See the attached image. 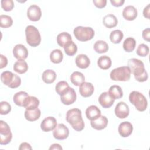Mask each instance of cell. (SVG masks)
<instances>
[{
	"mask_svg": "<svg viewBox=\"0 0 150 150\" xmlns=\"http://www.w3.org/2000/svg\"><path fill=\"white\" fill-rule=\"evenodd\" d=\"M128 67L130 69L131 73L134 74L137 81L144 82L147 80L148 75L141 60L135 58L130 59L128 60Z\"/></svg>",
	"mask_w": 150,
	"mask_h": 150,
	"instance_id": "obj_1",
	"label": "cell"
},
{
	"mask_svg": "<svg viewBox=\"0 0 150 150\" xmlns=\"http://www.w3.org/2000/svg\"><path fill=\"white\" fill-rule=\"evenodd\" d=\"M66 121L77 131H81L84 128L81 111L79 108H74L68 110L66 113Z\"/></svg>",
	"mask_w": 150,
	"mask_h": 150,
	"instance_id": "obj_2",
	"label": "cell"
},
{
	"mask_svg": "<svg viewBox=\"0 0 150 150\" xmlns=\"http://www.w3.org/2000/svg\"><path fill=\"white\" fill-rule=\"evenodd\" d=\"M129 100L139 111H144L147 108V100L145 97L139 91H132L129 94Z\"/></svg>",
	"mask_w": 150,
	"mask_h": 150,
	"instance_id": "obj_3",
	"label": "cell"
},
{
	"mask_svg": "<svg viewBox=\"0 0 150 150\" xmlns=\"http://www.w3.org/2000/svg\"><path fill=\"white\" fill-rule=\"evenodd\" d=\"M27 43L32 47H36L41 42V36L38 29L34 26L29 25L25 29Z\"/></svg>",
	"mask_w": 150,
	"mask_h": 150,
	"instance_id": "obj_4",
	"label": "cell"
},
{
	"mask_svg": "<svg viewBox=\"0 0 150 150\" xmlns=\"http://www.w3.org/2000/svg\"><path fill=\"white\" fill-rule=\"evenodd\" d=\"M1 80L2 83L11 88L18 87L21 83L20 77L9 71H5L1 73Z\"/></svg>",
	"mask_w": 150,
	"mask_h": 150,
	"instance_id": "obj_5",
	"label": "cell"
},
{
	"mask_svg": "<svg viewBox=\"0 0 150 150\" xmlns=\"http://www.w3.org/2000/svg\"><path fill=\"white\" fill-rule=\"evenodd\" d=\"M110 76L112 80L126 81L130 79L131 71L128 66H121L113 69Z\"/></svg>",
	"mask_w": 150,
	"mask_h": 150,
	"instance_id": "obj_6",
	"label": "cell"
},
{
	"mask_svg": "<svg viewBox=\"0 0 150 150\" xmlns=\"http://www.w3.org/2000/svg\"><path fill=\"white\" fill-rule=\"evenodd\" d=\"M75 38L79 41L86 42L91 40L94 36V31L90 27L77 26L74 29Z\"/></svg>",
	"mask_w": 150,
	"mask_h": 150,
	"instance_id": "obj_7",
	"label": "cell"
},
{
	"mask_svg": "<svg viewBox=\"0 0 150 150\" xmlns=\"http://www.w3.org/2000/svg\"><path fill=\"white\" fill-rule=\"evenodd\" d=\"M12 138V134L8 124L2 120L0 121V144H9Z\"/></svg>",
	"mask_w": 150,
	"mask_h": 150,
	"instance_id": "obj_8",
	"label": "cell"
},
{
	"mask_svg": "<svg viewBox=\"0 0 150 150\" xmlns=\"http://www.w3.org/2000/svg\"><path fill=\"white\" fill-rule=\"evenodd\" d=\"M53 135L55 139L63 140L68 137L69 135V130L63 124H59L53 129Z\"/></svg>",
	"mask_w": 150,
	"mask_h": 150,
	"instance_id": "obj_9",
	"label": "cell"
},
{
	"mask_svg": "<svg viewBox=\"0 0 150 150\" xmlns=\"http://www.w3.org/2000/svg\"><path fill=\"white\" fill-rule=\"evenodd\" d=\"M115 115L119 118H125L129 114L128 105L124 102H119L115 106L114 110Z\"/></svg>",
	"mask_w": 150,
	"mask_h": 150,
	"instance_id": "obj_10",
	"label": "cell"
},
{
	"mask_svg": "<svg viewBox=\"0 0 150 150\" xmlns=\"http://www.w3.org/2000/svg\"><path fill=\"white\" fill-rule=\"evenodd\" d=\"M42 16L41 9L36 5H30L27 11V16L32 21H38L40 19Z\"/></svg>",
	"mask_w": 150,
	"mask_h": 150,
	"instance_id": "obj_11",
	"label": "cell"
},
{
	"mask_svg": "<svg viewBox=\"0 0 150 150\" xmlns=\"http://www.w3.org/2000/svg\"><path fill=\"white\" fill-rule=\"evenodd\" d=\"M57 125V120L53 117H47L41 122L40 128L44 132H49L53 130Z\"/></svg>",
	"mask_w": 150,
	"mask_h": 150,
	"instance_id": "obj_12",
	"label": "cell"
},
{
	"mask_svg": "<svg viewBox=\"0 0 150 150\" xmlns=\"http://www.w3.org/2000/svg\"><path fill=\"white\" fill-rule=\"evenodd\" d=\"M13 54L18 60H25L28 56V51L24 45L18 44L13 49Z\"/></svg>",
	"mask_w": 150,
	"mask_h": 150,
	"instance_id": "obj_13",
	"label": "cell"
},
{
	"mask_svg": "<svg viewBox=\"0 0 150 150\" xmlns=\"http://www.w3.org/2000/svg\"><path fill=\"white\" fill-rule=\"evenodd\" d=\"M76 93L74 90L70 87L68 91L60 96V100L64 105H70L75 102L76 100Z\"/></svg>",
	"mask_w": 150,
	"mask_h": 150,
	"instance_id": "obj_14",
	"label": "cell"
},
{
	"mask_svg": "<svg viewBox=\"0 0 150 150\" xmlns=\"http://www.w3.org/2000/svg\"><path fill=\"white\" fill-rule=\"evenodd\" d=\"M118 132L122 137H127L129 136L133 131V127L131 122L128 121H124L120 123L118 126Z\"/></svg>",
	"mask_w": 150,
	"mask_h": 150,
	"instance_id": "obj_15",
	"label": "cell"
},
{
	"mask_svg": "<svg viewBox=\"0 0 150 150\" xmlns=\"http://www.w3.org/2000/svg\"><path fill=\"white\" fill-rule=\"evenodd\" d=\"M114 100H115L109 95L108 92H103L100 94L98 98L99 103L105 108L111 107L113 105Z\"/></svg>",
	"mask_w": 150,
	"mask_h": 150,
	"instance_id": "obj_16",
	"label": "cell"
},
{
	"mask_svg": "<svg viewBox=\"0 0 150 150\" xmlns=\"http://www.w3.org/2000/svg\"><path fill=\"white\" fill-rule=\"evenodd\" d=\"M94 88L93 85L89 82L83 83L79 87V92L81 96L84 97H90L94 93Z\"/></svg>",
	"mask_w": 150,
	"mask_h": 150,
	"instance_id": "obj_17",
	"label": "cell"
},
{
	"mask_svg": "<svg viewBox=\"0 0 150 150\" xmlns=\"http://www.w3.org/2000/svg\"><path fill=\"white\" fill-rule=\"evenodd\" d=\"M91 126L96 130H102L104 129L108 124V120L106 117L100 115L97 119L91 121Z\"/></svg>",
	"mask_w": 150,
	"mask_h": 150,
	"instance_id": "obj_18",
	"label": "cell"
},
{
	"mask_svg": "<svg viewBox=\"0 0 150 150\" xmlns=\"http://www.w3.org/2000/svg\"><path fill=\"white\" fill-rule=\"evenodd\" d=\"M138 15L137 9L132 5H128L124 8L122 11V16L124 19L128 21L134 20Z\"/></svg>",
	"mask_w": 150,
	"mask_h": 150,
	"instance_id": "obj_19",
	"label": "cell"
},
{
	"mask_svg": "<svg viewBox=\"0 0 150 150\" xmlns=\"http://www.w3.org/2000/svg\"><path fill=\"white\" fill-rule=\"evenodd\" d=\"M86 115L88 120L93 121L101 115V111L97 106L92 105L87 108L86 110Z\"/></svg>",
	"mask_w": 150,
	"mask_h": 150,
	"instance_id": "obj_20",
	"label": "cell"
},
{
	"mask_svg": "<svg viewBox=\"0 0 150 150\" xmlns=\"http://www.w3.org/2000/svg\"><path fill=\"white\" fill-rule=\"evenodd\" d=\"M29 96L28 94L23 91H21L15 93L13 97L14 103L20 107H24L25 101Z\"/></svg>",
	"mask_w": 150,
	"mask_h": 150,
	"instance_id": "obj_21",
	"label": "cell"
},
{
	"mask_svg": "<svg viewBox=\"0 0 150 150\" xmlns=\"http://www.w3.org/2000/svg\"><path fill=\"white\" fill-rule=\"evenodd\" d=\"M76 66L80 69H86L87 68L90 64V61L88 56L84 54H80L76 56Z\"/></svg>",
	"mask_w": 150,
	"mask_h": 150,
	"instance_id": "obj_22",
	"label": "cell"
},
{
	"mask_svg": "<svg viewBox=\"0 0 150 150\" xmlns=\"http://www.w3.org/2000/svg\"><path fill=\"white\" fill-rule=\"evenodd\" d=\"M103 25L107 28H112L118 24L117 18L113 14H108L105 15L103 19Z\"/></svg>",
	"mask_w": 150,
	"mask_h": 150,
	"instance_id": "obj_23",
	"label": "cell"
},
{
	"mask_svg": "<svg viewBox=\"0 0 150 150\" xmlns=\"http://www.w3.org/2000/svg\"><path fill=\"white\" fill-rule=\"evenodd\" d=\"M40 110L37 108L34 110H28L25 111V117L29 121H35L38 120L40 117Z\"/></svg>",
	"mask_w": 150,
	"mask_h": 150,
	"instance_id": "obj_24",
	"label": "cell"
},
{
	"mask_svg": "<svg viewBox=\"0 0 150 150\" xmlns=\"http://www.w3.org/2000/svg\"><path fill=\"white\" fill-rule=\"evenodd\" d=\"M13 70L19 74H23L28 70L27 63L24 60H18L13 65Z\"/></svg>",
	"mask_w": 150,
	"mask_h": 150,
	"instance_id": "obj_25",
	"label": "cell"
},
{
	"mask_svg": "<svg viewBox=\"0 0 150 150\" xmlns=\"http://www.w3.org/2000/svg\"><path fill=\"white\" fill-rule=\"evenodd\" d=\"M70 80L74 86H80L84 82L85 77L83 73L76 71L71 74Z\"/></svg>",
	"mask_w": 150,
	"mask_h": 150,
	"instance_id": "obj_26",
	"label": "cell"
},
{
	"mask_svg": "<svg viewBox=\"0 0 150 150\" xmlns=\"http://www.w3.org/2000/svg\"><path fill=\"white\" fill-rule=\"evenodd\" d=\"M39 105V100L34 96H29L25 101L24 107L26 110H31L38 108Z\"/></svg>",
	"mask_w": 150,
	"mask_h": 150,
	"instance_id": "obj_27",
	"label": "cell"
},
{
	"mask_svg": "<svg viewBox=\"0 0 150 150\" xmlns=\"http://www.w3.org/2000/svg\"><path fill=\"white\" fill-rule=\"evenodd\" d=\"M109 95L114 100L120 99L123 96V92L120 86L113 85L111 86L108 90Z\"/></svg>",
	"mask_w": 150,
	"mask_h": 150,
	"instance_id": "obj_28",
	"label": "cell"
},
{
	"mask_svg": "<svg viewBox=\"0 0 150 150\" xmlns=\"http://www.w3.org/2000/svg\"><path fill=\"white\" fill-rule=\"evenodd\" d=\"M42 80L46 84L53 83L56 79V73L50 69L45 70L42 74Z\"/></svg>",
	"mask_w": 150,
	"mask_h": 150,
	"instance_id": "obj_29",
	"label": "cell"
},
{
	"mask_svg": "<svg viewBox=\"0 0 150 150\" xmlns=\"http://www.w3.org/2000/svg\"><path fill=\"white\" fill-rule=\"evenodd\" d=\"M112 62L107 56H102L100 57L97 60V64L98 67L103 70H107L111 66Z\"/></svg>",
	"mask_w": 150,
	"mask_h": 150,
	"instance_id": "obj_30",
	"label": "cell"
},
{
	"mask_svg": "<svg viewBox=\"0 0 150 150\" xmlns=\"http://www.w3.org/2000/svg\"><path fill=\"white\" fill-rule=\"evenodd\" d=\"M72 40L71 35L67 32H62L59 33L57 36V44L64 47V46L70 41Z\"/></svg>",
	"mask_w": 150,
	"mask_h": 150,
	"instance_id": "obj_31",
	"label": "cell"
},
{
	"mask_svg": "<svg viewBox=\"0 0 150 150\" xmlns=\"http://www.w3.org/2000/svg\"><path fill=\"white\" fill-rule=\"evenodd\" d=\"M70 86L68 83L65 81H60L57 83L55 87V90L56 93L60 96L66 93L70 88Z\"/></svg>",
	"mask_w": 150,
	"mask_h": 150,
	"instance_id": "obj_32",
	"label": "cell"
},
{
	"mask_svg": "<svg viewBox=\"0 0 150 150\" xmlns=\"http://www.w3.org/2000/svg\"><path fill=\"white\" fill-rule=\"evenodd\" d=\"M136 41L135 39L131 37L127 38L125 39L123 43V48L127 52H132L135 47Z\"/></svg>",
	"mask_w": 150,
	"mask_h": 150,
	"instance_id": "obj_33",
	"label": "cell"
},
{
	"mask_svg": "<svg viewBox=\"0 0 150 150\" xmlns=\"http://www.w3.org/2000/svg\"><path fill=\"white\" fill-rule=\"evenodd\" d=\"M63 58L62 52L60 49H54L50 54V59L52 62L55 64L60 63Z\"/></svg>",
	"mask_w": 150,
	"mask_h": 150,
	"instance_id": "obj_34",
	"label": "cell"
},
{
	"mask_svg": "<svg viewBox=\"0 0 150 150\" xmlns=\"http://www.w3.org/2000/svg\"><path fill=\"white\" fill-rule=\"evenodd\" d=\"M94 49L98 53H103L108 51V46L105 41L97 40L94 45Z\"/></svg>",
	"mask_w": 150,
	"mask_h": 150,
	"instance_id": "obj_35",
	"label": "cell"
},
{
	"mask_svg": "<svg viewBox=\"0 0 150 150\" xmlns=\"http://www.w3.org/2000/svg\"><path fill=\"white\" fill-rule=\"evenodd\" d=\"M124 35L120 30H114L112 31L110 35V39L112 43L114 44L120 43L123 38Z\"/></svg>",
	"mask_w": 150,
	"mask_h": 150,
	"instance_id": "obj_36",
	"label": "cell"
},
{
	"mask_svg": "<svg viewBox=\"0 0 150 150\" xmlns=\"http://www.w3.org/2000/svg\"><path fill=\"white\" fill-rule=\"evenodd\" d=\"M64 50L65 53L70 56H72L74 55L77 51V45L72 41H70L68 42L64 46Z\"/></svg>",
	"mask_w": 150,
	"mask_h": 150,
	"instance_id": "obj_37",
	"label": "cell"
},
{
	"mask_svg": "<svg viewBox=\"0 0 150 150\" xmlns=\"http://www.w3.org/2000/svg\"><path fill=\"white\" fill-rule=\"evenodd\" d=\"M13 20L10 16L1 15L0 16V26L3 28H8L12 25Z\"/></svg>",
	"mask_w": 150,
	"mask_h": 150,
	"instance_id": "obj_38",
	"label": "cell"
},
{
	"mask_svg": "<svg viewBox=\"0 0 150 150\" xmlns=\"http://www.w3.org/2000/svg\"><path fill=\"white\" fill-rule=\"evenodd\" d=\"M149 51V49L148 46L145 44L142 43L138 46L136 52L138 56L141 57H145L148 54Z\"/></svg>",
	"mask_w": 150,
	"mask_h": 150,
	"instance_id": "obj_39",
	"label": "cell"
},
{
	"mask_svg": "<svg viewBox=\"0 0 150 150\" xmlns=\"http://www.w3.org/2000/svg\"><path fill=\"white\" fill-rule=\"evenodd\" d=\"M11 111V105L6 101H1L0 103V114L6 115Z\"/></svg>",
	"mask_w": 150,
	"mask_h": 150,
	"instance_id": "obj_40",
	"label": "cell"
},
{
	"mask_svg": "<svg viewBox=\"0 0 150 150\" xmlns=\"http://www.w3.org/2000/svg\"><path fill=\"white\" fill-rule=\"evenodd\" d=\"M1 7L5 11H11L14 7V3L12 0H2Z\"/></svg>",
	"mask_w": 150,
	"mask_h": 150,
	"instance_id": "obj_41",
	"label": "cell"
},
{
	"mask_svg": "<svg viewBox=\"0 0 150 150\" xmlns=\"http://www.w3.org/2000/svg\"><path fill=\"white\" fill-rule=\"evenodd\" d=\"M93 3L94 5L100 9L103 8L107 4L106 0H93Z\"/></svg>",
	"mask_w": 150,
	"mask_h": 150,
	"instance_id": "obj_42",
	"label": "cell"
},
{
	"mask_svg": "<svg viewBox=\"0 0 150 150\" xmlns=\"http://www.w3.org/2000/svg\"><path fill=\"white\" fill-rule=\"evenodd\" d=\"M142 38L144 40L147 42L150 40V29L149 28H146L142 31Z\"/></svg>",
	"mask_w": 150,
	"mask_h": 150,
	"instance_id": "obj_43",
	"label": "cell"
},
{
	"mask_svg": "<svg viewBox=\"0 0 150 150\" xmlns=\"http://www.w3.org/2000/svg\"><path fill=\"white\" fill-rule=\"evenodd\" d=\"M0 69H2L6 66L8 64V59L2 54L0 55Z\"/></svg>",
	"mask_w": 150,
	"mask_h": 150,
	"instance_id": "obj_44",
	"label": "cell"
},
{
	"mask_svg": "<svg viewBox=\"0 0 150 150\" xmlns=\"http://www.w3.org/2000/svg\"><path fill=\"white\" fill-rule=\"evenodd\" d=\"M111 4L115 6V7H119L122 6L124 3L125 2L124 0H110Z\"/></svg>",
	"mask_w": 150,
	"mask_h": 150,
	"instance_id": "obj_45",
	"label": "cell"
},
{
	"mask_svg": "<svg viewBox=\"0 0 150 150\" xmlns=\"http://www.w3.org/2000/svg\"><path fill=\"white\" fill-rule=\"evenodd\" d=\"M19 149L20 150H23V149H32V147L29 144L28 142H22L21 144Z\"/></svg>",
	"mask_w": 150,
	"mask_h": 150,
	"instance_id": "obj_46",
	"label": "cell"
},
{
	"mask_svg": "<svg viewBox=\"0 0 150 150\" xmlns=\"http://www.w3.org/2000/svg\"><path fill=\"white\" fill-rule=\"evenodd\" d=\"M143 15L147 19H149V4H148L143 11Z\"/></svg>",
	"mask_w": 150,
	"mask_h": 150,
	"instance_id": "obj_47",
	"label": "cell"
},
{
	"mask_svg": "<svg viewBox=\"0 0 150 150\" xmlns=\"http://www.w3.org/2000/svg\"><path fill=\"white\" fill-rule=\"evenodd\" d=\"M63 149L62 147L58 144H53L49 148L50 150H51V149Z\"/></svg>",
	"mask_w": 150,
	"mask_h": 150,
	"instance_id": "obj_48",
	"label": "cell"
}]
</instances>
